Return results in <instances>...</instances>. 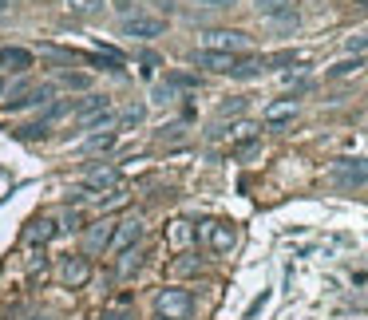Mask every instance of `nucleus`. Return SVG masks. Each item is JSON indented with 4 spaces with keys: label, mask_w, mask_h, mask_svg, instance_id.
<instances>
[{
    "label": "nucleus",
    "mask_w": 368,
    "mask_h": 320,
    "mask_svg": "<svg viewBox=\"0 0 368 320\" xmlns=\"http://www.w3.org/2000/svg\"><path fill=\"white\" fill-rule=\"evenodd\" d=\"M190 309H194V300H190L186 289H162L159 297H155L159 320H190Z\"/></svg>",
    "instance_id": "nucleus-1"
},
{
    "label": "nucleus",
    "mask_w": 368,
    "mask_h": 320,
    "mask_svg": "<svg viewBox=\"0 0 368 320\" xmlns=\"http://www.w3.org/2000/svg\"><path fill=\"white\" fill-rule=\"evenodd\" d=\"M202 48L206 51H226V56H238V51L249 48V36L238 28H210L202 36Z\"/></svg>",
    "instance_id": "nucleus-2"
},
{
    "label": "nucleus",
    "mask_w": 368,
    "mask_h": 320,
    "mask_svg": "<svg viewBox=\"0 0 368 320\" xmlns=\"http://www.w3.org/2000/svg\"><path fill=\"white\" fill-rule=\"evenodd\" d=\"M328 174H333V182H337V186H368V159H360V154L337 159Z\"/></svg>",
    "instance_id": "nucleus-3"
},
{
    "label": "nucleus",
    "mask_w": 368,
    "mask_h": 320,
    "mask_svg": "<svg viewBox=\"0 0 368 320\" xmlns=\"http://www.w3.org/2000/svg\"><path fill=\"white\" fill-rule=\"evenodd\" d=\"M119 28H123V36H135V40H155V36L167 32V20L162 16H127Z\"/></svg>",
    "instance_id": "nucleus-4"
},
{
    "label": "nucleus",
    "mask_w": 368,
    "mask_h": 320,
    "mask_svg": "<svg viewBox=\"0 0 368 320\" xmlns=\"http://www.w3.org/2000/svg\"><path fill=\"white\" fill-rule=\"evenodd\" d=\"M111 238H115V221H95V226L83 233V257H100V253H107Z\"/></svg>",
    "instance_id": "nucleus-5"
},
{
    "label": "nucleus",
    "mask_w": 368,
    "mask_h": 320,
    "mask_svg": "<svg viewBox=\"0 0 368 320\" xmlns=\"http://www.w3.org/2000/svg\"><path fill=\"white\" fill-rule=\"evenodd\" d=\"M32 63H36V56H32L28 48H0V68L4 71H28Z\"/></svg>",
    "instance_id": "nucleus-6"
},
{
    "label": "nucleus",
    "mask_w": 368,
    "mask_h": 320,
    "mask_svg": "<svg viewBox=\"0 0 368 320\" xmlns=\"http://www.w3.org/2000/svg\"><path fill=\"white\" fill-rule=\"evenodd\" d=\"M60 277H64V285H83V281L91 277V257H68L64 261V269H60Z\"/></svg>",
    "instance_id": "nucleus-7"
},
{
    "label": "nucleus",
    "mask_w": 368,
    "mask_h": 320,
    "mask_svg": "<svg viewBox=\"0 0 368 320\" xmlns=\"http://www.w3.org/2000/svg\"><path fill=\"white\" fill-rule=\"evenodd\" d=\"M143 261H147V245H131V250H123L119 261H115V277H131L135 269H143Z\"/></svg>",
    "instance_id": "nucleus-8"
},
{
    "label": "nucleus",
    "mask_w": 368,
    "mask_h": 320,
    "mask_svg": "<svg viewBox=\"0 0 368 320\" xmlns=\"http://www.w3.org/2000/svg\"><path fill=\"white\" fill-rule=\"evenodd\" d=\"M143 238V221H123V226H115V238H111V245H115V253L131 250V245H139Z\"/></svg>",
    "instance_id": "nucleus-9"
},
{
    "label": "nucleus",
    "mask_w": 368,
    "mask_h": 320,
    "mask_svg": "<svg viewBox=\"0 0 368 320\" xmlns=\"http://www.w3.org/2000/svg\"><path fill=\"white\" fill-rule=\"evenodd\" d=\"M52 83H44V87H36V91H24V95H16V99H8L4 103V111H16V107H40V103H48L52 99Z\"/></svg>",
    "instance_id": "nucleus-10"
},
{
    "label": "nucleus",
    "mask_w": 368,
    "mask_h": 320,
    "mask_svg": "<svg viewBox=\"0 0 368 320\" xmlns=\"http://www.w3.org/2000/svg\"><path fill=\"white\" fill-rule=\"evenodd\" d=\"M119 182V171L115 166H95V171L83 174V186H91V190H111Z\"/></svg>",
    "instance_id": "nucleus-11"
},
{
    "label": "nucleus",
    "mask_w": 368,
    "mask_h": 320,
    "mask_svg": "<svg viewBox=\"0 0 368 320\" xmlns=\"http://www.w3.org/2000/svg\"><path fill=\"white\" fill-rule=\"evenodd\" d=\"M52 238H56V221L52 218H36L28 230H24V241H28V245H44V241H52Z\"/></svg>",
    "instance_id": "nucleus-12"
},
{
    "label": "nucleus",
    "mask_w": 368,
    "mask_h": 320,
    "mask_svg": "<svg viewBox=\"0 0 368 320\" xmlns=\"http://www.w3.org/2000/svg\"><path fill=\"white\" fill-rule=\"evenodd\" d=\"M234 60H238V56H226V51H206V48L194 56V63H202V68H210V71H226V75H230V68H234Z\"/></svg>",
    "instance_id": "nucleus-13"
},
{
    "label": "nucleus",
    "mask_w": 368,
    "mask_h": 320,
    "mask_svg": "<svg viewBox=\"0 0 368 320\" xmlns=\"http://www.w3.org/2000/svg\"><path fill=\"white\" fill-rule=\"evenodd\" d=\"M206 241H210V245H214L218 253H226V250H234L238 233H234V226H222V221H218V226H210V230H206Z\"/></svg>",
    "instance_id": "nucleus-14"
},
{
    "label": "nucleus",
    "mask_w": 368,
    "mask_h": 320,
    "mask_svg": "<svg viewBox=\"0 0 368 320\" xmlns=\"http://www.w3.org/2000/svg\"><path fill=\"white\" fill-rule=\"evenodd\" d=\"M360 68H364V56H345V60H337L325 75L328 80H348V75H357Z\"/></svg>",
    "instance_id": "nucleus-15"
},
{
    "label": "nucleus",
    "mask_w": 368,
    "mask_h": 320,
    "mask_svg": "<svg viewBox=\"0 0 368 320\" xmlns=\"http://www.w3.org/2000/svg\"><path fill=\"white\" fill-rule=\"evenodd\" d=\"M293 115H297V103H293V99H289V103H273V107L266 111V127H285Z\"/></svg>",
    "instance_id": "nucleus-16"
},
{
    "label": "nucleus",
    "mask_w": 368,
    "mask_h": 320,
    "mask_svg": "<svg viewBox=\"0 0 368 320\" xmlns=\"http://www.w3.org/2000/svg\"><path fill=\"white\" fill-rule=\"evenodd\" d=\"M71 16H80V20H91V16H100L103 12V0H68Z\"/></svg>",
    "instance_id": "nucleus-17"
},
{
    "label": "nucleus",
    "mask_w": 368,
    "mask_h": 320,
    "mask_svg": "<svg viewBox=\"0 0 368 320\" xmlns=\"http://www.w3.org/2000/svg\"><path fill=\"white\" fill-rule=\"evenodd\" d=\"M258 71H261V56H246V60H234L230 75H234V80H249V75H258Z\"/></svg>",
    "instance_id": "nucleus-18"
},
{
    "label": "nucleus",
    "mask_w": 368,
    "mask_h": 320,
    "mask_svg": "<svg viewBox=\"0 0 368 320\" xmlns=\"http://www.w3.org/2000/svg\"><path fill=\"white\" fill-rule=\"evenodd\" d=\"M91 68H100V71H115V75H119V71H123V60L115 56V51L103 48V51H95V56H91Z\"/></svg>",
    "instance_id": "nucleus-19"
},
{
    "label": "nucleus",
    "mask_w": 368,
    "mask_h": 320,
    "mask_svg": "<svg viewBox=\"0 0 368 320\" xmlns=\"http://www.w3.org/2000/svg\"><path fill=\"white\" fill-rule=\"evenodd\" d=\"M76 111H80V119L88 123L91 115H103V111H107V95H91V99L76 103Z\"/></svg>",
    "instance_id": "nucleus-20"
},
{
    "label": "nucleus",
    "mask_w": 368,
    "mask_h": 320,
    "mask_svg": "<svg viewBox=\"0 0 368 320\" xmlns=\"http://www.w3.org/2000/svg\"><path fill=\"white\" fill-rule=\"evenodd\" d=\"M16 139H24V142L48 139V123H24V127H16Z\"/></svg>",
    "instance_id": "nucleus-21"
},
{
    "label": "nucleus",
    "mask_w": 368,
    "mask_h": 320,
    "mask_svg": "<svg viewBox=\"0 0 368 320\" xmlns=\"http://www.w3.org/2000/svg\"><path fill=\"white\" fill-rule=\"evenodd\" d=\"M115 139H119L115 130H100V135H88V150H111V147H115Z\"/></svg>",
    "instance_id": "nucleus-22"
},
{
    "label": "nucleus",
    "mask_w": 368,
    "mask_h": 320,
    "mask_svg": "<svg viewBox=\"0 0 368 320\" xmlns=\"http://www.w3.org/2000/svg\"><path fill=\"white\" fill-rule=\"evenodd\" d=\"M60 87L83 91V87H91V80H88V75H83V71H64V75H60Z\"/></svg>",
    "instance_id": "nucleus-23"
},
{
    "label": "nucleus",
    "mask_w": 368,
    "mask_h": 320,
    "mask_svg": "<svg viewBox=\"0 0 368 320\" xmlns=\"http://www.w3.org/2000/svg\"><path fill=\"white\" fill-rule=\"evenodd\" d=\"M254 8H258L261 16H281V12L289 8V0H254Z\"/></svg>",
    "instance_id": "nucleus-24"
},
{
    "label": "nucleus",
    "mask_w": 368,
    "mask_h": 320,
    "mask_svg": "<svg viewBox=\"0 0 368 320\" xmlns=\"http://www.w3.org/2000/svg\"><path fill=\"white\" fill-rule=\"evenodd\" d=\"M345 51H348V56H364V51H368V28L357 32V36H348V40H345Z\"/></svg>",
    "instance_id": "nucleus-25"
},
{
    "label": "nucleus",
    "mask_w": 368,
    "mask_h": 320,
    "mask_svg": "<svg viewBox=\"0 0 368 320\" xmlns=\"http://www.w3.org/2000/svg\"><path fill=\"white\" fill-rule=\"evenodd\" d=\"M242 111H246V99H242V95H234V99H226L218 107V119H230V115H242ZM214 119V123H218Z\"/></svg>",
    "instance_id": "nucleus-26"
},
{
    "label": "nucleus",
    "mask_w": 368,
    "mask_h": 320,
    "mask_svg": "<svg viewBox=\"0 0 368 320\" xmlns=\"http://www.w3.org/2000/svg\"><path fill=\"white\" fill-rule=\"evenodd\" d=\"M139 119H143V107H139V103H135V107H127V111H123V115H119V127L127 130V127H135V123H139Z\"/></svg>",
    "instance_id": "nucleus-27"
},
{
    "label": "nucleus",
    "mask_w": 368,
    "mask_h": 320,
    "mask_svg": "<svg viewBox=\"0 0 368 320\" xmlns=\"http://www.w3.org/2000/svg\"><path fill=\"white\" fill-rule=\"evenodd\" d=\"M139 60H143V68H147V71H155V68H159V56H155V51H143Z\"/></svg>",
    "instance_id": "nucleus-28"
},
{
    "label": "nucleus",
    "mask_w": 368,
    "mask_h": 320,
    "mask_svg": "<svg viewBox=\"0 0 368 320\" xmlns=\"http://www.w3.org/2000/svg\"><path fill=\"white\" fill-rule=\"evenodd\" d=\"M103 320H131V312L127 309H111V312H103Z\"/></svg>",
    "instance_id": "nucleus-29"
},
{
    "label": "nucleus",
    "mask_w": 368,
    "mask_h": 320,
    "mask_svg": "<svg viewBox=\"0 0 368 320\" xmlns=\"http://www.w3.org/2000/svg\"><path fill=\"white\" fill-rule=\"evenodd\" d=\"M206 4H218V8H230V4H234V0H206Z\"/></svg>",
    "instance_id": "nucleus-30"
},
{
    "label": "nucleus",
    "mask_w": 368,
    "mask_h": 320,
    "mask_svg": "<svg viewBox=\"0 0 368 320\" xmlns=\"http://www.w3.org/2000/svg\"><path fill=\"white\" fill-rule=\"evenodd\" d=\"M4 12H8V0H0V16H4Z\"/></svg>",
    "instance_id": "nucleus-31"
},
{
    "label": "nucleus",
    "mask_w": 368,
    "mask_h": 320,
    "mask_svg": "<svg viewBox=\"0 0 368 320\" xmlns=\"http://www.w3.org/2000/svg\"><path fill=\"white\" fill-rule=\"evenodd\" d=\"M352 4H360V8H368V0H352Z\"/></svg>",
    "instance_id": "nucleus-32"
},
{
    "label": "nucleus",
    "mask_w": 368,
    "mask_h": 320,
    "mask_svg": "<svg viewBox=\"0 0 368 320\" xmlns=\"http://www.w3.org/2000/svg\"><path fill=\"white\" fill-rule=\"evenodd\" d=\"M0 95H4V80H0Z\"/></svg>",
    "instance_id": "nucleus-33"
},
{
    "label": "nucleus",
    "mask_w": 368,
    "mask_h": 320,
    "mask_svg": "<svg viewBox=\"0 0 368 320\" xmlns=\"http://www.w3.org/2000/svg\"><path fill=\"white\" fill-rule=\"evenodd\" d=\"M36 320H52V316H36Z\"/></svg>",
    "instance_id": "nucleus-34"
},
{
    "label": "nucleus",
    "mask_w": 368,
    "mask_h": 320,
    "mask_svg": "<svg viewBox=\"0 0 368 320\" xmlns=\"http://www.w3.org/2000/svg\"><path fill=\"white\" fill-rule=\"evenodd\" d=\"M40 4H48V0H40Z\"/></svg>",
    "instance_id": "nucleus-35"
},
{
    "label": "nucleus",
    "mask_w": 368,
    "mask_h": 320,
    "mask_svg": "<svg viewBox=\"0 0 368 320\" xmlns=\"http://www.w3.org/2000/svg\"><path fill=\"white\" fill-rule=\"evenodd\" d=\"M364 130H368V123H364Z\"/></svg>",
    "instance_id": "nucleus-36"
}]
</instances>
